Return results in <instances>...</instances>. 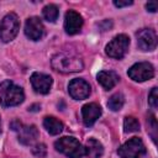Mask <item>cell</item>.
<instances>
[{
	"label": "cell",
	"instance_id": "obj_26",
	"mask_svg": "<svg viewBox=\"0 0 158 158\" xmlns=\"http://www.w3.org/2000/svg\"><path fill=\"white\" fill-rule=\"evenodd\" d=\"M146 9H147V11H149V12H156L157 9H158V5H157L156 1H149V2L146 4Z\"/></svg>",
	"mask_w": 158,
	"mask_h": 158
},
{
	"label": "cell",
	"instance_id": "obj_15",
	"mask_svg": "<svg viewBox=\"0 0 158 158\" xmlns=\"http://www.w3.org/2000/svg\"><path fill=\"white\" fill-rule=\"evenodd\" d=\"M96 79H98L99 84H100L104 89L110 90V89H112V88L118 83L120 77H118L115 72H112V70H101V72L98 73Z\"/></svg>",
	"mask_w": 158,
	"mask_h": 158
},
{
	"label": "cell",
	"instance_id": "obj_17",
	"mask_svg": "<svg viewBox=\"0 0 158 158\" xmlns=\"http://www.w3.org/2000/svg\"><path fill=\"white\" fill-rule=\"evenodd\" d=\"M43 126L47 130V132L49 135H59L63 131V123L62 121H59L58 118L53 117V116H46L43 120Z\"/></svg>",
	"mask_w": 158,
	"mask_h": 158
},
{
	"label": "cell",
	"instance_id": "obj_18",
	"mask_svg": "<svg viewBox=\"0 0 158 158\" xmlns=\"http://www.w3.org/2000/svg\"><path fill=\"white\" fill-rule=\"evenodd\" d=\"M42 15H43V19L48 22H54L57 19H58V15H59V10L57 7V5L54 4H49V5H46L42 10Z\"/></svg>",
	"mask_w": 158,
	"mask_h": 158
},
{
	"label": "cell",
	"instance_id": "obj_13",
	"mask_svg": "<svg viewBox=\"0 0 158 158\" xmlns=\"http://www.w3.org/2000/svg\"><path fill=\"white\" fill-rule=\"evenodd\" d=\"M101 107L100 105L95 104V102H90V104H85L81 107V116H83V122L86 127L93 126L96 120L101 116Z\"/></svg>",
	"mask_w": 158,
	"mask_h": 158
},
{
	"label": "cell",
	"instance_id": "obj_23",
	"mask_svg": "<svg viewBox=\"0 0 158 158\" xmlns=\"http://www.w3.org/2000/svg\"><path fill=\"white\" fill-rule=\"evenodd\" d=\"M148 102L152 109H157V106H158V89L157 88H152V90L148 95Z\"/></svg>",
	"mask_w": 158,
	"mask_h": 158
},
{
	"label": "cell",
	"instance_id": "obj_12",
	"mask_svg": "<svg viewBox=\"0 0 158 158\" xmlns=\"http://www.w3.org/2000/svg\"><path fill=\"white\" fill-rule=\"evenodd\" d=\"M83 17L79 12L74 11V10H69L65 12V17H64V30L68 35H75L78 32H80L81 27H83Z\"/></svg>",
	"mask_w": 158,
	"mask_h": 158
},
{
	"label": "cell",
	"instance_id": "obj_25",
	"mask_svg": "<svg viewBox=\"0 0 158 158\" xmlns=\"http://www.w3.org/2000/svg\"><path fill=\"white\" fill-rule=\"evenodd\" d=\"M111 26H112L111 20H104L102 22H100V23H99V27H100V30H101V31H106V30L111 28Z\"/></svg>",
	"mask_w": 158,
	"mask_h": 158
},
{
	"label": "cell",
	"instance_id": "obj_16",
	"mask_svg": "<svg viewBox=\"0 0 158 158\" xmlns=\"http://www.w3.org/2000/svg\"><path fill=\"white\" fill-rule=\"evenodd\" d=\"M84 152L88 158H100L104 154V146L95 138H89L85 143Z\"/></svg>",
	"mask_w": 158,
	"mask_h": 158
},
{
	"label": "cell",
	"instance_id": "obj_4",
	"mask_svg": "<svg viewBox=\"0 0 158 158\" xmlns=\"http://www.w3.org/2000/svg\"><path fill=\"white\" fill-rule=\"evenodd\" d=\"M20 20L15 12H10L0 21V40L2 42H11L19 33Z\"/></svg>",
	"mask_w": 158,
	"mask_h": 158
},
{
	"label": "cell",
	"instance_id": "obj_8",
	"mask_svg": "<svg viewBox=\"0 0 158 158\" xmlns=\"http://www.w3.org/2000/svg\"><path fill=\"white\" fill-rule=\"evenodd\" d=\"M137 46L142 51H153L157 47V33L153 28H141L136 33Z\"/></svg>",
	"mask_w": 158,
	"mask_h": 158
},
{
	"label": "cell",
	"instance_id": "obj_7",
	"mask_svg": "<svg viewBox=\"0 0 158 158\" xmlns=\"http://www.w3.org/2000/svg\"><path fill=\"white\" fill-rule=\"evenodd\" d=\"M127 74L132 80L141 83V81L149 80L154 77V68L148 62H139V63L133 64L128 69Z\"/></svg>",
	"mask_w": 158,
	"mask_h": 158
},
{
	"label": "cell",
	"instance_id": "obj_19",
	"mask_svg": "<svg viewBox=\"0 0 158 158\" xmlns=\"http://www.w3.org/2000/svg\"><path fill=\"white\" fill-rule=\"evenodd\" d=\"M123 104H125V96L121 93H116L110 96V99L107 101V107L112 111H118V110H121Z\"/></svg>",
	"mask_w": 158,
	"mask_h": 158
},
{
	"label": "cell",
	"instance_id": "obj_10",
	"mask_svg": "<svg viewBox=\"0 0 158 158\" xmlns=\"http://www.w3.org/2000/svg\"><path fill=\"white\" fill-rule=\"evenodd\" d=\"M30 81H31L33 90L40 94H48L51 90L52 83H53L51 75L44 74V73H38V72H36L31 75Z\"/></svg>",
	"mask_w": 158,
	"mask_h": 158
},
{
	"label": "cell",
	"instance_id": "obj_22",
	"mask_svg": "<svg viewBox=\"0 0 158 158\" xmlns=\"http://www.w3.org/2000/svg\"><path fill=\"white\" fill-rule=\"evenodd\" d=\"M32 153H33V156H36V157H38V158L46 157V154H47V147H46V144H44V143H38V144H36V146L32 148Z\"/></svg>",
	"mask_w": 158,
	"mask_h": 158
},
{
	"label": "cell",
	"instance_id": "obj_11",
	"mask_svg": "<svg viewBox=\"0 0 158 158\" xmlns=\"http://www.w3.org/2000/svg\"><path fill=\"white\" fill-rule=\"evenodd\" d=\"M43 33H44V27H43L42 21L40 20V17L32 16V17H28L26 20V23H25V35L30 40L38 41V40H41L43 37Z\"/></svg>",
	"mask_w": 158,
	"mask_h": 158
},
{
	"label": "cell",
	"instance_id": "obj_1",
	"mask_svg": "<svg viewBox=\"0 0 158 158\" xmlns=\"http://www.w3.org/2000/svg\"><path fill=\"white\" fill-rule=\"evenodd\" d=\"M52 68L59 73H77L83 70V59L73 52H58L51 59Z\"/></svg>",
	"mask_w": 158,
	"mask_h": 158
},
{
	"label": "cell",
	"instance_id": "obj_20",
	"mask_svg": "<svg viewBox=\"0 0 158 158\" xmlns=\"http://www.w3.org/2000/svg\"><path fill=\"white\" fill-rule=\"evenodd\" d=\"M123 131L126 133L139 131V122H138V120L136 117H133V116L125 117V120H123Z\"/></svg>",
	"mask_w": 158,
	"mask_h": 158
},
{
	"label": "cell",
	"instance_id": "obj_9",
	"mask_svg": "<svg viewBox=\"0 0 158 158\" xmlns=\"http://www.w3.org/2000/svg\"><path fill=\"white\" fill-rule=\"evenodd\" d=\"M68 91L69 95L75 99V100H84L90 95L91 88L89 85V83L81 78H75L73 79L69 85H68Z\"/></svg>",
	"mask_w": 158,
	"mask_h": 158
},
{
	"label": "cell",
	"instance_id": "obj_6",
	"mask_svg": "<svg viewBox=\"0 0 158 158\" xmlns=\"http://www.w3.org/2000/svg\"><path fill=\"white\" fill-rule=\"evenodd\" d=\"M117 153L121 158H141L146 154V147L141 138L132 137L118 148Z\"/></svg>",
	"mask_w": 158,
	"mask_h": 158
},
{
	"label": "cell",
	"instance_id": "obj_28",
	"mask_svg": "<svg viewBox=\"0 0 158 158\" xmlns=\"http://www.w3.org/2000/svg\"><path fill=\"white\" fill-rule=\"evenodd\" d=\"M36 107H40V105H32V106H31L28 110H30V111H37L38 109H36Z\"/></svg>",
	"mask_w": 158,
	"mask_h": 158
},
{
	"label": "cell",
	"instance_id": "obj_29",
	"mask_svg": "<svg viewBox=\"0 0 158 158\" xmlns=\"http://www.w3.org/2000/svg\"><path fill=\"white\" fill-rule=\"evenodd\" d=\"M0 126H1V121H0ZM0 131H1V128H0Z\"/></svg>",
	"mask_w": 158,
	"mask_h": 158
},
{
	"label": "cell",
	"instance_id": "obj_14",
	"mask_svg": "<svg viewBox=\"0 0 158 158\" xmlns=\"http://www.w3.org/2000/svg\"><path fill=\"white\" fill-rule=\"evenodd\" d=\"M19 142L25 146L33 144L38 138V130L33 125H22L17 131Z\"/></svg>",
	"mask_w": 158,
	"mask_h": 158
},
{
	"label": "cell",
	"instance_id": "obj_3",
	"mask_svg": "<svg viewBox=\"0 0 158 158\" xmlns=\"http://www.w3.org/2000/svg\"><path fill=\"white\" fill-rule=\"evenodd\" d=\"M54 147L58 152L65 154L69 158H81L85 152L81 143L75 138L70 136L62 137L54 142Z\"/></svg>",
	"mask_w": 158,
	"mask_h": 158
},
{
	"label": "cell",
	"instance_id": "obj_21",
	"mask_svg": "<svg viewBox=\"0 0 158 158\" xmlns=\"http://www.w3.org/2000/svg\"><path fill=\"white\" fill-rule=\"evenodd\" d=\"M157 121H156V117L153 116V115H151L149 116V118H148V132H149V135H151V137H152V139L156 142V139H157Z\"/></svg>",
	"mask_w": 158,
	"mask_h": 158
},
{
	"label": "cell",
	"instance_id": "obj_27",
	"mask_svg": "<svg viewBox=\"0 0 158 158\" xmlns=\"http://www.w3.org/2000/svg\"><path fill=\"white\" fill-rule=\"evenodd\" d=\"M22 126V123L20 122V120H14L11 123H10V127H11V130L12 131H15V132H17L19 131V128Z\"/></svg>",
	"mask_w": 158,
	"mask_h": 158
},
{
	"label": "cell",
	"instance_id": "obj_24",
	"mask_svg": "<svg viewBox=\"0 0 158 158\" xmlns=\"http://www.w3.org/2000/svg\"><path fill=\"white\" fill-rule=\"evenodd\" d=\"M133 2L131 1V0H115L114 1V5L116 6V7H125V6H130V5H132Z\"/></svg>",
	"mask_w": 158,
	"mask_h": 158
},
{
	"label": "cell",
	"instance_id": "obj_5",
	"mask_svg": "<svg viewBox=\"0 0 158 158\" xmlns=\"http://www.w3.org/2000/svg\"><path fill=\"white\" fill-rule=\"evenodd\" d=\"M130 46V38L128 36L121 33L115 36L105 47V52L109 57L114 59H121L126 56Z\"/></svg>",
	"mask_w": 158,
	"mask_h": 158
},
{
	"label": "cell",
	"instance_id": "obj_2",
	"mask_svg": "<svg viewBox=\"0 0 158 158\" xmlns=\"http://www.w3.org/2000/svg\"><path fill=\"white\" fill-rule=\"evenodd\" d=\"M25 100V94L21 86L14 84L11 80L0 83V105L2 107L17 106Z\"/></svg>",
	"mask_w": 158,
	"mask_h": 158
}]
</instances>
